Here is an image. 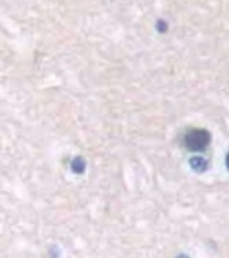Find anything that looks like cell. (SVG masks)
<instances>
[{
  "mask_svg": "<svg viewBox=\"0 0 229 258\" xmlns=\"http://www.w3.org/2000/svg\"><path fill=\"white\" fill-rule=\"evenodd\" d=\"M209 143H210V133L205 131V129H191L185 136V145L191 152H202V150L209 147Z\"/></svg>",
  "mask_w": 229,
  "mask_h": 258,
  "instance_id": "6da1fadb",
  "label": "cell"
},
{
  "mask_svg": "<svg viewBox=\"0 0 229 258\" xmlns=\"http://www.w3.org/2000/svg\"><path fill=\"white\" fill-rule=\"evenodd\" d=\"M227 164H229V155H227Z\"/></svg>",
  "mask_w": 229,
  "mask_h": 258,
  "instance_id": "7a4b0ae2",
  "label": "cell"
}]
</instances>
